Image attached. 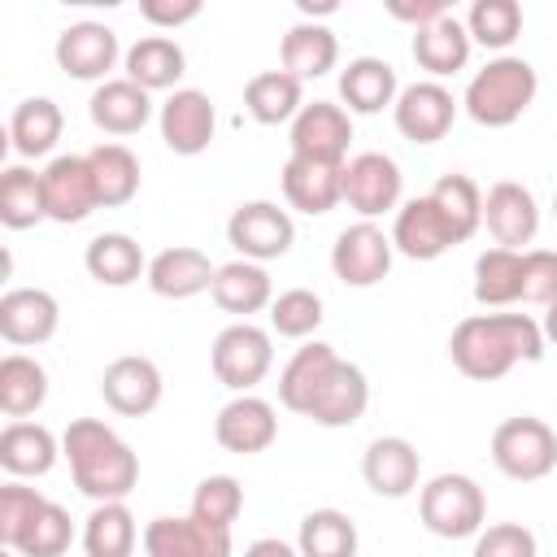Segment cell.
<instances>
[{
  "label": "cell",
  "instance_id": "6da1fadb",
  "mask_svg": "<svg viewBox=\"0 0 557 557\" xmlns=\"http://www.w3.org/2000/svg\"><path fill=\"white\" fill-rule=\"evenodd\" d=\"M448 357L466 379L492 383L505 379L518 361H540L544 331L527 313H470L457 322L448 339Z\"/></svg>",
  "mask_w": 557,
  "mask_h": 557
},
{
  "label": "cell",
  "instance_id": "7a4b0ae2",
  "mask_svg": "<svg viewBox=\"0 0 557 557\" xmlns=\"http://www.w3.org/2000/svg\"><path fill=\"white\" fill-rule=\"evenodd\" d=\"M61 453L70 461L74 487L91 496L96 505L104 500H126L139 483V457L131 444L100 418H74L61 435Z\"/></svg>",
  "mask_w": 557,
  "mask_h": 557
},
{
  "label": "cell",
  "instance_id": "3957f363",
  "mask_svg": "<svg viewBox=\"0 0 557 557\" xmlns=\"http://www.w3.org/2000/svg\"><path fill=\"white\" fill-rule=\"evenodd\" d=\"M540 91V78H535V65L522 61V57H492L470 83H466V113L487 126V131H500V126H513L531 100Z\"/></svg>",
  "mask_w": 557,
  "mask_h": 557
},
{
  "label": "cell",
  "instance_id": "277c9868",
  "mask_svg": "<svg viewBox=\"0 0 557 557\" xmlns=\"http://www.w3.org/2000/svg\"><path fill=\"white\" fill-rule=\"evenodd\" d=\"M418 513L422 527L440 540H466L483 531L487 518V496L470 474H435L422 492H418Z\"/></svg>",
  "mask_w": 557,
  "mask_h": 557
},
{
  "label": "cell",
  "instance_id": "5b68a950",
  "mask_svg": "<svg viewBox=\"0 0 557 557\" xmlns=\"http://www.w3.org/2000/svg\"><path fill=\"white\" fill-rule=\"evenodd\" d=\"M492 461L505 479L535 483V479L557 470V435L544 418H531V413L505 418L492 431Z\"/></svg>",
  "mask_w": 557,
  "mask_h": 557
},
{
  "label": "cell",
  "instance_id": "8992f818",
  "mask_svg": "<svg viewBox=\"0 0 557 557\" xmlns=\"http://www.w3.org/2000/svg\"><path fill=\"white\" fill-rule=\"evenodd\" d=\"M209 361H213L218 383L244 396V392H252V387L270 374V366H274L270 331H261V326H252V322H231L226 331H218Z\"/></svg>",
  "mask_w": 557,
  "mask_h": 557
},
{
  "label": "cell",
  "instance_id": "52a82bcc",
  "mask_svg": "<svg viewBox=\"0 0 557 557\" xmlns=\"http://www.w3.org/2000/svg\"><path fill=\"white\" fill-rule=\"evenodd\" d=\"M226 239L244 261H274L287 257L296 244V222L274 200H248L226 218Z\"/></svg>",
  "mask_w": 557,
  "mask_h": 557
},
{
  "label": "cell",
  "instance_id": "ba28073f",
  "mask_svg": "<svg viewBox=\"0 0 557 557\" xmlns=\"http://www.w3.org/2000/svg\"><path fill=\"white\" fill-rule=\"evenodd\" d=\"M39 178H44V205H48L52 222L74 226V222H83L100 209V187H96V174H91L87 157H78V152L52 157L39 170Z\"/></svg>",
  "mask_w": 557,
  "mask_h": 557
},
{
  "label": "cell",
  "instance_id": "9c48e42d",
  "mask_svg": "<svg viewBox=\"0 0 557 557\" xmlns=\"http://www.w3.org/2000/svg\"><path fill=\"white\" fill-rule=\"evenodd\" d=\"M392 235H383V226L374 222H352L335 235L331 244V270L344 287H374L387 278L392 270Z\"/></svg>",
  "mask_w": 557,
  "mask_h": 557
},
{
  "label": "cell",
  "instance_id": "30bf717a",
  "mask_svg": "<svg viewBox=\"0 0 557 557\" xmlns=\"http://www.w3.org/2000/svg\"><path fill=\"white\" fill-rule=\"evenodd\" d=\"M400 187L405 174L387 152H357L352 161H344V200L361 213V222L400 209Z\"/></svg>",
  "mask_w": 557,
  "mask_h": 557
},
{
  "label": "cell",
  "instance_id": "8fae6325",
  "mask_svg": "<svg viewBox=\"0 0 557 557\" xmlns=\"http://www.w3.org/2000/svg\"><path fill=\"white\" fill-rule=\"evenodd\" d=\"M392 117H396V131L413 144H435L453 131V117H457V100L444 83L435 78H422V83H409L400 87L396 104H392Z\"/></svg>",
  "mask_w": 557,
  "mask_h": 557
},
{
  "label": "cell",
  "instance_id": "7c38bea8",
  "mask_svg": "<svg viewBox=\"0 0 557 557\" xmlns=\"http://www.w3.org/2000/svg\"><path fill=\"white\" fill-rule=\"evenodd\" d=\"M161 139L170 152L178 157H200L209 144H213V126H218V113H213V100L200 91V87H178L161 100Z\"/></svg>",
  "mask_w": 557,
  "mask_h": 557
},
{
  "label": "cell",
  "instance_id": "4fadbf2b",
  "mask_svg": "<svg viewBox=\"0 0 557 557\" xmlns=\"http://www.w3.org/2000/svg\"><path fill=\"white\" fill-rule=\"evenodd\" d=\"M52 52H57V65L70 78H83V83H109V70L122 57L117 35L104 22H74V26H65L57 35Z\"/></svg>",
  "mask_w": 557,
  "mask_h": 557
},
{
  "label": "cell",
  "instance_id": "5bb4252c",
  "mask_svg": "<svg viewBox=\"0 0 557 557\" xmlns=\"http://www.w3.org/2000/svg\"><path fill=\"white\" fill-rule=\"evenodd\" d=\"M161 387H165V383H161L157 361L135 357V352L109 361L104 374H100V396H104V405H109L113 413H122V418H144V413H152V409L161 405Z\"/></svg>",
  "mask_w": 557,
  "mask_h": 557
},
{
  "label": "cell",
  "instance_id": "9a60e30c",
  "mask_svg": "<svg viewBox=\"0 0 557 557\" xmlns=\"http://www.w3.org/2000/svg\"><path fill=\"white\" fill-rule=\"evenodd\" d=\"M453 244H461L448 226V218L440 213V205L431 196H413L396 209V222H392V248L405 252L409 261H435L444 257Z\"/></svg>",
  "mask_w": 557,
  "mask_h": 557
},
{
  "label": "cell",
  "instance_id": "2e32d148",
  "mask_svg": "<svg viewBox=\"0 0 557 557\" xmlns=\"http://www.w3.org/2000/svg\"><path fill=\"white\" fill-rule=\"evenodd\" d=\"M278 435V418H274V405L244 392L235 400H226L213 418V440L226 448V453H239V457H252V453H265Z\"/></svg>",
  "mask_w": 557,
  "mask_h": 557
},
{
  "label": "cell",
  "instance_id": "e0dca14e",
  "mask_svg": "<svg viewBox=\"0 0 557 557\" xmlns=\"http://www.w3.org/2000/svg\"><path fill=\"white\" fill-rule=\"evenodd\" d=\"M352 144V117L344 104L313 100L292 117V157H318V161H339Z\"/></svg>",
  "mask_w": 557,
  "mask_h": 557
},
{
  "label": "cell",
  "instance_id": "ac0fdd59",
  "mask_svg": "<svg viewBox=\"0 0 557 557\" xmlns=\"http://www.w3.org/2000/svg\"><path fill=\"white\" fill-rule=\"evenodd\" d=\"M418 470H422V457H418V448L405 435H379L361 453V479H366V487L374 496H387V500L409 496L418 487Z\"/></svg>",
  "mask_w": 557,
  "mask_h": 557
},
{
  "label": "cell",
  "instance_id": "d6986e66",
  "mask_svg": "<svg viewBox=\"0 0 557 557\" xmlns=\"http://www.w3.org/2000/svg\"><path fill=\"white\" fill-rule=\"evenodd\" d=\"M283 196L292 209L322 218L344 200V165L318 157H287L283 161Z\"/></svg>",
  "mask_w": 557,
  "mask_h": 557
},
{
  "label": "cell",
  "instance_id": "ffe728a7",
  "mask_svg": "<svg viewBox=\"0 0 557 557\" xmlns=\"http://www.w3.org/2000/svg\"><path fill=\"white\" fill-rule=\"evenodd\" d=\"M61 326V305L44 287H9L0 296V335L17 348L52 339Z\"/></svg>",
  "mask_w": 557,
  "mask_h": 557
},
{
  "label": "cell",
  "instance_id": "44dd1931",
  "mask_svg": "<svg viewBox=\"0 0 557 557\" xmlns=\"http://www.w3.org/2000/svg\"><path fill=\"white\" fill-rule=\"evenodd\" d=\"M148 557H231V531L200 518H152L144 527Z\"/></svg>",
  "mask_w": 557,
  "mask_h": 557
},
{
  "label": "cell",
  "instance_id": "7402d4cb",
  "mask_svg": "<svg viewBox=\"0 0 557 557\" xmlns=\"http://www.w3.org/2000/svg\"><path fill=\"white\" fill-rule=\"evenodd\" d=\"M483 222H487L496 248H513V252H522V244H531L535 231H540L535 196H531L522 183H513V178L492 183V191L483 196Z\"/></svg>",
  "mask_w": 557,
  "mask_h": 557
},
{
  "label": "cell",
  "instance_id": "603a6c76",
  "mask_svg": "<svg viewBox=\"0 0 557 557\" xmlns=\"http://www.w3.org/2000/svg\"><path fill=\"white\" fill-rule=\"evenodd\" d=\"M213 274H218V265L209 261V252H200L191 244H174L148 261L144 278L161 300H191L213 287Z\"/></svg>",
  "mask_w": 557,
  "mask_h": 557
},
{
  "label": "cell",
  "instance_id": "cb8c5ba5",
  "mask_svg": "<svg viewBox=\"0 0 557 557\" xmlns=\"http://www.w3.org/2000/svg\"><path fill=\"white\" fill-rule=\"evenodd\" d=\"M366 405H370L366 370L339 357V361L331 366L326 383L318 387V396H313V405H309V413H305V418H313L318 426L339 431V426H352V422L366 413Z\"/></svg>",
  "mask_w": 557,
  "mask_h": 557
},
{
  "label": "cell",
  "instance_id": "d4e9b609",
  "mask_svg": "<svg viewBox=\"0 0 557 557\" xmlns=\"http://www.w3.org/2000/svg\"><path fill=\"white\" fill-rule=\"evenodd\" d=\"M87 113L104 135H135L152 117V91H144L131 78H109L91 91Z\"/></svg>",
  "mask_w": 557,
  "mask_h": 557
},
{
  "label": "cell",
  "instance_id": "484cf974",
  "mask_svg": "<svg viewBox=\"0 0 557 557\" xmlns=\"http://www.w3.org/2000/svg\"><path fill=\"white\" fill-rule=\"evenodd\" d=\"M209 292H213L218 309L239 313L244 322H248V313H261L265 305H274V283H270L265 265L244 261V257H235V261L218 265V274H213V287H209Z\"/></svg>",
  "mask_w": 557,
  "mask_h": 557
},
{
  "label": "cell",
  "instance_id": "4316f807",
  "mask_svg": "<svg viewBox=\"0 0 557 557\" xmlns=\"http://www.w3.org/2000/svg\"><path fill=\"white\" fill-rule=\"evenodd\" d=\"M122 61H126V78L139 83L144 91H178L174 83L187 70V57H183V48L170 35H144V39H135Z\"/></svg>",
  "mask_w": 557,
  "mask_h": 557
},
{
  "label": "cell",
  "instance_id": "83f0119b",
  "mask_svg": "<svg viewBox=\"0 0 557 557\" xmlns=\"http://www.w3.org/2000/svg\"><path fill=\"white\" fill-rule=\"evenodd\" d=\"M470 48H474V39H470L466 22H457L453 13L440 17V22H431V26H422V30H413V61L431 78H444V74L466 70Z\"/></svg>",
  "mask_w": 557,
  "mask_h": 557
},
{
  "label": "cell",
  "instance_id": "f1b7e54d",
  "mask_svg": "<svg viewBox=\"0 0 557 557\" xmlns=\"http://www.w3.org/2000/svg\"><path fill=\"white\" fill-rule=\"evenodd\" d=\"M278 57H283V70L292 74V78H322L326 70H335V61H339V39H335V30L331 26H322V22H296L287 35H283V44H278Z\"/></svg>",
  "mask_w": 557,
  "mask_h": 557
},
{
  "label": "cell",
  "instance_id": "f546056e",
  "mask_svg": "<svg viewBox=\"0 0 557 557\" xmlns=\"http://www.w3.org/2000/svg\"><path fill=\"white\" fill-rule=\"evenodd\" d=\"M396 70L383 57H357L339 70V100L348 104V113H379L396 104Z\"/></svg>",
  "mask_w": 557,
  "mask_h": 557
},
{
  "label": "cell",
  "instance_id": "4dcf8cb0",
  "mask_svg": "<svg viewBox=\"0 0 557 557\" xmlns=\"http://www.w3.org/2000/svg\"><path fill=\"white\" fill-rule=\"evenodd\" d=\"M335 361H339V352H335L331 344H322V339L296 348V357H292V361L283 366V374H278V400H283V409L309 413V405H313V396H318V387L326 383V374H331Z\"/></svg>",
  "mask_w": 557,
  "mask_h": 557
},
{
  "label": "cell",
  "instance_id": "1f68e13d",
  "mask_svg": "<svg viewBox=\"0 0 557 557\" xmlns=\"http://www.w3.org/2000/svg\"><path fill=\"white\" fill-rule=\"evenodd\" d=\"M83 265H87V274H91L96 283H104V287H131L139 274H148L144 248H139L131 235H122V231L96 235V239L87 244V252H83Z\"/></svg>",
  "mask_w": 557,
  "mask_h": 557
},
{
  "label": "cell",
  "instance_id": "d6a6232c",
  "mask_svg": "<svg viewBox=\"0 0 557 557\" xmlns=\"http://www.w3.org/2000/svg\"><path fill=\"white\" fill-rule=\"evenodd\" d=\"M57 453H61V444H57V435L48 431V426H39V422H9L4 431H0V466L9 470V474H48L52 466H57Z\"/></svg>",
  "mask_w": 557,
  "mask_h": 557
},
{
  "label": "cell",
  "instance_id": "836d02e7",
  "mask_svg": "<svg viewBox=\"0 0 557 557\" xmlns=\"http://www.w3.org/2000/svg\"><path fill=\"white\" fill-rule=\"evenodd\" d=\"M300 78H292L287 70H261L248 78L244 87V109L252 113V122L261 126H278V122H292L305 100H300Z\"/></svg>",
  "mask_w": 557,
  "mask_h": 557
},
{
  "label": "cell",
  "instance_id": "e575fe53",
  "mask_svg": "<svg viewBox=\"0 0 557 557\" xmlns=\"http://www.w3.org/2000/svg\"><path fill=\"white\" fill-rule=\"evenodd\" d=\"M44 400H48V370L26 352H9L0 361V409H4V418L22 422Z\"/></svg>",
  "mask_w": 557,
  "mask_h": 557
},
{
  "label": "cell",
  "instance_id": "d590c367",
  "mask_svg": "<svg viewBox=\"0 0 557 557\" xmlns=\"http://www.w3.org/2000/svg\"><path fill=\"white\" fill-rule=\"evenodd\" d=\"M135 540H139V527H135V513L126 509V500H104L83 522L87 557H131Z\"/></svg>",
  "mask_w": 557,
  "mask_h": 557
},
{
  "label": "cell",
  "instance_id": "8d00e7d4",
  "mask_svg": "<svg viewBox=\"0 0 557 557\" xmlns=\"http://www.w3.org/2000/svg\"><path fill=\"white\" fill-rule=\"evenodd\" d=\"M61 126H65V117H61L57 100L30 96V100H22V104L13 109V117H9V139H13V148H17L22 157H44V152L57 148Z\"/></svg>",
  "mask_w": 557,
  "mask_h": 557
},
{
  "label": "cell",
  "instance_id": "74e56055",
  "mask_svg": "<svg viewBox=\"0 0 557 557\" xmlns=\"http://www.w3.org/2000/svg\"><path fill=\"white\" fill-rule=\"evenodd\" d=\"M474 300L487 309H505L522 300V252L487 248L474 257Z\"/></svg>",
  "mask_w": 557,
  "mask_h": 557
},
{
  "label": "cell",
  "instance_id": "f35d334b",
  "mask_svg": "<svg viewBox=\"0 0 557 557\" xmlns=\"http://www.w3.org/2000/svg\"><path fill=\"white\" fill-rule=\"evenodd\" d=\"M296 548L300 557H357V522L344 509H309Z\"/></svg>",
  "mask_w": 557,
  "mask_h": 557
},
{
  "label": "cell",
  "instance_id": "ab89813d",
  "mask_svg": "<svg viewBox=\"0 0 557 557\" xmlns=\"http://www.w3.org/2000/svg\"><path fill=\"white\" fill-rule=\"evenodd\" d=\"M87 161H91V174H96L104 209H117V205L135 200V191H139V157L126 144H96L87 152Z\"/></svg>",
  "mask_w": 557,
  "mask_h": 557
},
{
  "label": "cell",
  "instance_id": "60d3db41",
  "mask_svg": "<svg viewBox=\"0 0 557 557\" xmlns=\"http://www.w3.org/2000/svg\"><path fill=\"white\" fill-rule=\"evenodd\" d=\"M48 218L44 205V178L30 165H9L0 174V222L9 231H26Z\"/></svg>",
  "mask_w": 557,
  "mask_h": 557
},
{
  "label": "cell",
  "instance_id": "b9f144b4",
  "mask_svg": "<svg viewBox=\"0 0 557 557\" xmlns=\"http://www.w3.org/2000/svg\"><path fill=\"white\" fill-rule=\"evenodd\" d=\"M426 196L440 205V213L448 218V226L461 244L483 226V191L470 174H444Z\"/></svg>",
  "mask_w": 557,
  "mask_h": 557
},
{
  "label": "cell",
  "instance_id": "7bdbcfd3",
  "mask_svg": "<svg viewBox=\"0 0 557 557\" xmlns=\"http://www.w3.org/2000/svg\"><path fill=\"white\" fill-rule=\"evenodd\" d=\"M466 30L483 48H509L522 30V4L518 0H474L466 13Z\"/></svg>",
  "mask_w": 557,
  "mask_h": 557
},
{
  "label": "cell",
  "instance_id": "ee69618b",
  "mask_svg": "<svg viewBox=\"0 0 557 557\" xmlns=\"http://www.w3.org/2000/svg\"><path fill=\"white\" fill-rule=\"evenodd\" d=\"M322 326V296L309 287H287L270 305V331L283 339H305Z\"/></svg>",
  "mask_w": 557,
  "mask_h": 557
},
{
  "label": "cell",
  "instance_id": "f6af8a7d",
  "mask_svg": "<svg viewBox=\"0 0 557 557\" xmlns=\"http://www.w3.org/2000/svg\"><path fill=\"white\" fill-rule=\"evenodd\" d=\"M239 509H244V487H239L235 474H209L191 492V518H200L209 527L231 531V522L239 518Z\"/></svg>",
  "mask_w": 557,
  "mask_h": 557
},
{
  "label": "cell",
  "instance_id": "bcb514c9",
  "mask_svg": "<svg viewBox=\"0 0 557 557\" xmlns=\"http://www.w3.org/2000/svg\"><path fill=\"white\" fill-rule=\"evenodd\" d=\"M70 540H74L70 513H65L57 500H44V509L30 518L26 535L17 540V553H22V557H61V553L70 548Z\"/></svg>",
  "mask_w": 557,
  "mask_h": 557
},
{
  "label": "cell",
  "instance_id": "7dc6e473",
  "mask_svg": "<svg viewBox=\"0 0 557 557\" xmlns=\"http://www.w3.org/2000/svg\"><path fill=\"white\" fill-rule=\"evenodd\" d=\"M44 492L35 487H22V483H4L0 487V544L4 548H17V540L26 535L30 518L44 509Z\"/></svg>",
  "mask_w": 557,
  "mask_h": 557
},
{
  "label": "cell",
  "instance_id": "c3c4849f",
  "mask_svg": "<svg viewBox=\"0 0 557 557\" xmlns=\"http://www.w3.org/2000/svg\"><path fill=\"white\" fill-rule=\"evenodd\" d=\"M535 535L522 522H492L474 535V553L470 557H535Z\"/></svg>",
  "mask_w": 557,
  "mask_h": 557
},
{
  "label": "cell",
  "instance_id": "681fc988",
  "mask_svg": "<svg viewBox=\"0 0 557 557\" xmlns=\"http://www.w3.org/2000/svg\"><path fill=\"white\" fill-rule=\"evenodd\" d=\"M522 300L527 305H557V252L531 248L522 252Z\"/></svg>",
  "mask_w": 557,
  "mask_h": 557
},
{
  "label": "cell",
  "instance_id": "f907efd6",
  "mask_svg": "<svg viewBox=\"0 0 557 557\" xmlns=\"http://www.w3.org/2000/svg\"><path fill=\"white\" fill-rule=\"evenodd\" d=\"M139 13H144V22L174 30V26L200 17V0H139Z\"/></svg>",
  "mask_w": 557,
  "mask_h": 557
},
{
  "label": "cell",
  "instance_id": "816d5d0a",
  "mask_svg": "<svg viewBox=\"0 0 557 557\" xmlns=\"http://www.w3.org/2000/svg\"><path fill=\"white\" fill-rule=\"evenodd\" d=\"M387 13L396 22H409L413 30H422L440 17H448V0H387Z\"/></svg>",
  "mask_w": 557,
  "mask_h": 557
},
{
  "label": "cell",
  "instance_id": "f5cc1de1",
  "mask_svg": "<svg viewBox=\"0 0 557 557\" xmlns=\"http://www.w3.org/2000/svg\"><path fill=\"white\" fill-rule=\"evenodd\" d=\"M244 557H300V548H292L287 540L265 535V540H252V544L244 548Z\"/></svg>",
  "mask_w": 557,
  "mask_h": 557
},
{
  "label": "cell",
  "instance_id": "db71d44e",
  "mask_svg": "<svg viewBox=\"0 0 557 557\" xmlns=\"http://www.w3.org/2000/svg\"><path fill=\"white\" fill-rule=\"evenodd\" d=\"M540 331H544V339H548V344H557V305H548V309H544Z\"/></svg>",
  "mask_w": 557,
  "mask_h": 557
},
{
  "label": "cell",
  "instance_id": "11a10c76",
  "mask_svg": "<svg viewBox=\"0 0 557 557\" xmlns=\"http://www.w3.org/2000/svg\"><path fill=\"white\" fill-rule=\"evenodd\" d=\"M553 213H557V200H553Z\"/></svg>",
  "mask_w": 557,
  "mask_h": 557
}]
</instances>
